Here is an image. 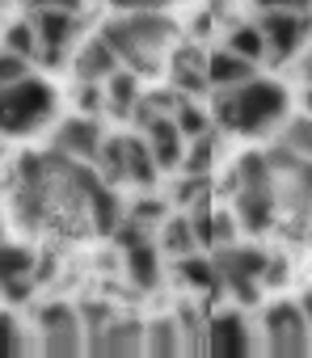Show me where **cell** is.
Here are the masks:
<instances>
[{"mask_svg": "<svg viewBox=\"0 0 312 358\" xmlns=\"http://www.w3.org/2000/svg\"><path fill=\"white\" fill-rule=\"evenodd\" d=\"M207 97H211L207 106L211 127L228 135H266L291 114L287 89L266 76H249L245 85H232V89H211Z\"/></svg>", "mask_w": 312, "mask_h": 358, "instance_id": "obj_1", "label": "cell"}, {"mask_svg": "<svg viewBox=\"0 0 312 358\" xmlns=\"http://www.w3.org/2000/svg\"><path fill=\"white\" fill-rule=\"evenodd\" d=\"M101 38L118 55L122 68H131L139 80L161 72V51L173 47L178 26L169 22L165 9H143V13H118L101 26Z\"/></svg>", "mask_w": 312, "mask_h": 358, "instance_id": "obj_2", "label": "cell"}, {"mask_svg": "<svg viewBox=\"0 0 312 358\" xmlns=\"http://www.w3.org/2000/svg\"><path fill=\"white\" fill-rule=\"evenodd\" d=\"M55 118V89L43 76H22L13 85H0V139L38 135Z\"/></svg>", "mask_w": 312, "mask_h": 358, "instance_id": "obj_3", "label": "cell"}, {"mask_svg": "<svg viewBox=\"0 0 312 358\" xmlns=\"http://www.w3.org/2000/svg\"><path fill=\"white\" fill-rule=\"evenodd\" d=\"M211 266H215V282L220 291H228L241 308H253L262 299V266H266V249L257 245H220L211 249Z\"/></svg>", "mask_w": 312, "mask_h": 358, "instance_id": "obj_4", "label": "cell"}, {"mask_svg": "<svg viewBox=\"0 0 312 358\" xmlns=\"http://www.w3.org/2000/svg\"><path fill=\"white\" fill-rule=\"evenodd\" d=\"M266 38V55L274 64H287L295 51H304L308 43V13L299 9H262V17L253 22Z\"/></svg>", "mask_w": 312, "mask_h": 358, "instance_id": "obj_5", "label": "cell"}, {"mask_svg": "<svg viewBox=\"0 0 312 358\" xmlns=\"http://www.w3.org/2000/svg\"><path fill=\"white\" fill-rule=\"evenodd\" d=\"M308 316L299 303H270L266 308V350L274 358H308Z\"/></svg>", "mask_w": 312, "mask_h": 358, "instance_id": "obj_6", "label": "cell"}, {"mask_svg": "<svg viewBox=\"0 0 312 358\" xmlns=\"http://www.w3.org/2000/svg\"><path fill=\"white\" fill-rule=\"evenodd\" d=\"M26 22L34 26V38H38V64L59 68L64 51L72 47V38L80 30V17L72 9H30Z\"/></svg>", "mask_w": 312, "mask_h": 358, "instance_id": "obj_7", "label": "cell"}, {"mask_svg": "<svg viewBox=\"0 0 312 358\" xmlns=\"http://www.w3.org/2000/svg\"><path fill=\"white\" fill-rule=\"evenodd\" d=\"M85 354H97V358H135V354H143V320H135L127 312H114L97 333H85Z\"/></svg>", "mask_w": 312, "mask_h": 358, "instance_id": "obj_8", "label": "cell"}, {"mask_svg": "<svg viewBox=\"0 0 312 358\" xmlns=\"http://www.w3.org/2000/svg\"><path fill=\"white\" fill-rule=\"evenodd\" d=\"M253 350V337H249V320L236 312V308H224L207 320V354L215 358H245Z\"/></svg>", "mask_w": 312, "mask_h": 358, "instance_id": "obj_9", "label": "cell"}, {"mask_svg": "<svg viewBox=\"0 0 312 358\" xmlns=\"http://www.w3.org/2000/svg\"><path fill=\"white\" fill-rule=\"evenodd\" d=\"M101 135H106V131H101V122H97L93 114H76V118H68V122L55 127L51 148H55L59 156H72V160H89V164H93V152H97Z\"/></svg>", "mask_w": 312, "mask_h": 358, "instance_id": "obj_10", "label": "cell"}, {"mask_svg": "<svg viewBox=\"0 0 312 358\" xmlns=\"http://www.w3.org/2000/svg\"><path fill=\"white\" fill-rule=\"evenodd\" d=\"M274 211H278V190H236L232 194V215H236V228L253 232V236H266L274 228Z\"/></svg>", "mask_w": 312, "mask_h": 358, "instance_id": "obj_11", "label": "cell"}, {"mask_svg": "<svg viewBox=\"0 0 312 358\" xmlns=\"http://www.w3.org/2000/svg\"><path fill=\"white\" fill-rule=\"evenodd\" d=\"M143 143H148V152H152V160H156V169H161V173H169V169H178V164H182L186 135L173 127V118H169V114L152 118V122L143 127Z\"/></svg>", "mask_w": 312, "mask_h": 358, "instance_id": "obj_12", "label": "cell"}, {"mask_svg": "<svg viewBox=\"0 0 312 358\" xmlns=\"http://www.w3.org/2000/svg\"><path fill=\"white\" fill-rule=\"evenodd\" d=\"M122 274H127V282L139 295L156 291L161 287V249H156L152 241H139V245L122 249Z\"/></svg>", "mask_w": 312, "mask_h": 358, "instance_id": "obj_13", "label": "cell"}, {"mask_svg": "<svg viewBox=\"0 0 312 358\" xmlns=\"http://www.w3.org/2000/svg\"><path fill=\"white\" fill-rule=\"evenodd\" d=\"M203 68H207V85H211V89H232V85H245L249 76H257V64L241 59V55L228 51V47L207 51V55H203Z\"/></svg>", "mask_w": 312, "mask_h": 358, "instance_id": "obj_14", "label": "cell"}, {"mask_svg": "<svg viewBox=\"0 0 312 358\" xmlns=\"http://www.w3.org/2000/svg\"><path fill=\"white\" fill-rule=\"evenodd\" d=\"M169 85H173L182 97H207V93H211V85H207V68H203L199 47H178V51H173V72H169Z\"/></svg>", "mask_w": 312, "mask_h": 358, "instance_id": "obj_15", "label": "cell"}, {"mask_svg": "<svg viewBox=\"0 0 312 358\" xmlns=\"http://www.w3.org/2000/svg\"><path fill=\"white\" fill-rule=\"evenodd\" d=\"M143 354L148 358H178L182 354V333L173 316H152L143 320Z\"/></svg>", "mask_w": 312, "mask_h": 358, "instance_id": "obj_16", "label": "cell"}, {"mask_svg": "<svg viewBox=\"0 0 312 358\" xmlns=\"http://www.w3.org/2000/svg\"><path fill=\"white\" fill-rule=\"evenodd\" d=\"M127 135H101L97 152H93V169L106 186H127V152H122Z\"/></svg>", "mask_w": 312, "mask_h": 358, "instance_id": "obj_17", "label": "cell"}, {"mask_svg": "<svg viewBox=\"0 0 312 358\" xmlns=\"http://www.w3.org/2000/svg\"><path fill=\"white\" fill-rule=\"evenodd\" d=\"M76 80H106L114 68H118V55L110 51V43L97 34V38H89L80 51H76Z\"/></svg>", "mask_w": 312, "mask_h": 358, "instance_id": "obj_18", "label": "cell"}, {"mask_svg": "<svg viewBox=\"0 0 312 358\" xmlns=\"http://www.w3.org/2000/svg\"><path fill=\"white\" fill-rule=\"evenodd\" d=\"M122 152H127V186L152 190L156 182H161V169H156V160H152V152H148L143 135H127Z\"/></svg>", "mask_w": 312, "mask_h": 358, "instance_id": "obj_19", "label": "cell"}, {"mask_svg": "<svg viewBox=\"0 0 312 358\" xmlns=\"http://www.w3.org/2000/svg\"><path fill=\"white\" fill-rule=\"evenodd\" d=\"M101 85H106V110H110L114 118H127L131 106H135V97L143 93V89H139V76H135L131 68H122V64H118Z\"/></svg>", "mask_w": 312, "mask_h": 358, "instance_id": "obj_20", "label": "cell"}, {"mask_svg": "<svg viewBox=\"0 0 312 358\" xmlns=\"http://www.w3.org/2000/svg\"><path fill=\"white\" fill-rule=\"evenodd\" d=\"M89 224L101 232V236H110V228L122 220V199L114 194V186H106V182H97L93 190H89Z\"/></svg>", "mask_w": 312, "mask_h": 358, "instance_id": "obj_21", "label": "cell"}, {"mask_svg": "<svg viewBox=\"0 0 312 358\" xmlns=\"http://www.w3.org/2000/svg\"><path fill=\"white\" fill-rule=\"evenodd\" d=\"M156 228H161V249H165L169 257H186V253L199 249V236H194V228H190V215H165Z\"/></svg>", "mask_w": 312, "mask_h": 358, "instance_id": "obj_22", "label": "cell"}, {"mask_svg": "<svg viewBox=\"0 0 312 358\" xmlns=\"http://www.w3.org/2000/svg\"><path fill=\"white\" fill-rule=\"evenodd\" d=\"M43 341L38 350L47 358H80L85 354V329L80 324H64V329H38Z\"/></svg>", "mask_w": 312, "mask_h": 358, "instance_id": "obj_23", "label": "cell"}, {"mask_svg": "<svg viewBox=\"0 0 312 358\" xmlns=\"http://www.w3.org/2000/svg\"><path fill=\"white\" fill-rule=\"evenodd\" d=\"M232 173H236V190H270L274 186V173L266 164V152H241Z\"/></svg>", "mask_w": 312, "mask_h": 358, "instance_id": "obj_24", "label": "cell"}, {"mask_svg": "<svg viewBox=\"0 0 312 358\" xmlns=\"http://www.w3.org/2000/svg\"><path fill=\"white\" fill-rule=\"evenodd\" d=\"M215 148H220V131L211 127V131H203V135H194V139H186V152H182V173H211V164H215Z\"/></svg>", "mask_w": 312, "mask_h": 358, "instance_id": "obj_25", "label": "cell"}, {"mask_svg": "<svg viewBox=\"0 0 312 358\" xmlns=\"http://www.w3.org/2000/svg\"><path fill=\"white\" fill-rule=\"evenodd\" d=\"M173 320H178V333H182V354L207 350V320H203V312L194 303H182L173 312Z\"/></svg>", "mask_w": 312, "mask_h": 358, "instance_id": "obj_26", "label": "cell"}, {"mask_svg": "<svg viewBox=\"0 0 312 358\" xmlns=\"http://www.w3.org/2000/svg\"><path fill=\"white\" fill-rule=\"evenodd\" d=\"M211 190H215V182H211V173H182L178 182H173V190H169V203L186 211V207H194V203L211 199Z\"/></svg>", "mask_w": 312, "mask_h": 358, "instance_id": "obj_27", "label": "cell"}, {"mask_svg": "<svg viewBox=\"0 0 312 358\" xmlns=\"http://www.w3.org/2000/svg\"><path fill=\"white\" fill-rule=\"evenodd\" d=\"M178 274H182V282L194 287V291H207V295L220 291V282H215V266H211V257H199V249L186 253V257H178Z\"/></svg>", "mask_w": 312, "mask_h": 358, "instance_id": "obj_28", "label": "cell"}, {"mask_svg": "<svg viewBox=\"0 0 312 358\" xmlns=\"http://www.w3.org/2000/svg\"><path fill=\"white\" fill-rule=\"evenodd\" d=\"M224 47H228V51H236V55H241V59H249V64H262V59H266V38H262V30H257V26H232Z\"/></svg>", "mask_w": 312, "mask_h": 358, "instance_id": "obj_29", "label": "cell"}, {"mask_svg": "<svg viewBox=\"0 0 312 358\" xmlns=\"http://www.w3.org/2000/svg\"><path fill=\"white\" fill-rule=\"evenodd\" d=\"M173 127L186 135V139H194V135H203V131H211V114H207V106H194V97H182L178 106H173Z\"/></svg>", "mask_w": 312, "mask_h": 358, "instance_id": "obj_30", "label": "cell"}, {"mask_svg": "<svg viewBox=\"0 0 312 358\" xmlns=\"http://www.w3.org/2000/svg\"><path fill=\"white\" fill-rule=\"evenodd\" d=\"M34 266V253L26 245H9L0 241V278H17V274H30Z\"/></svg>", "mask_w": 312, "mask_h": 358, "instance_id": "obj_31", "label": "cell"}, {"mask_svg": "<svg viewBox=\"0 0 312 358\" xmlns=\"http://www.w3.org/2000/svg\"><path fill=\"white\" fill-rule=\"evenodd\" d=\"M5 51L22 55V59H38V38H34V26L30 22H13L5 30Z\"/></svg>", "mask_w": 312, "mask_h": 358, "instance_id": "obj_32", "label": "cell"}, {"mask_svg": "<svg viewBox=\"0 0 312 358\" xmlns=\"http://www.w3.org/2000/svg\"><path fill=\"white\" fill-rule=\"evenodd\" d=\"M127 215L131 220H139L143 228H156L165 215H169V199H156V194H143V199H135L131 207H127Z\"/></svg>", "mask_w": 312, "mask_h": 358, "instance_id": "obj_33", "label": "cell"}, {"mask_svg": "<svg viewBox=\"0 0 312 358\" xmlns=\"http://www.w3.org/2000/svg\"><path fill=\"white\" fill-rule=\"evenodd\" d=\"M283 122H287V127H283V143H287L291 152L308 156V152H312V122H308V114H295V118L287 114Z\"/></svg>", "mask_w": 312, "mask_h": 358, "instance_id": "obj_34", "label": "cell"}, {"mask_svg": "<svg viewBox=\"0 0 312 358\" xmlns=\"http://www.w3.org/2000/svg\"><path fill=\"white\" fill-rule=\"evenodd\" d=\"M64 324H80L76 303L51 299V303H43V308H38V329H64Z\"/></svg>", "mask_w": 312, "mask_h": 358, "instance_id": "obj_35", "label": "cell"}, {"mask_svg": "<svg viewBox=\"0 0 312 358\" xmlns=\"http://www.w3.org/2000/svg\"><path fill=\"white\" fill-rule=\"evenodd\" d=\"M114 312H118V308H114L110 299H85V303H76V316H80V329H85V333H97Z\"/></svg>", "mask_w": 312, "mask_h": 358, "instance_id": "obj_36", "label": "cell"}, {"mask_svg": "<svg viewBox=\"0 0 312 358\" xmlns=\"http://www.w3.org/2000/svg\"><path fill=\"white\" fill-rule=\"evenodd\" d=\"M110 241H114V249L122 253V249H131V245H139V241H148V228L139 224V220H131L127 215V207H122V220L110 228Z\"/></svg>", "mask_w": 312, "mask_h": 358, "instance_id": "obj_37", "label": "cell"}, {"mask_svg": "<svg viewBox=\"0 0 312 358\" xmlns=\"http://www.w3.org/2000/svg\"><path fill=\"white\" fill-rule=\"evenodd\" d=\"M34 291H38V282H34L30 274H17V278H0V295H5V303H13V308L30 303V299H34Z\"/></svg>", "mask_w": 312, "mask_h": 358, "instance_id": "obj_38", "label": "cell"}, {"mask_svg": "<svg viewBox=\"0 0 312 358\" xmlns=\"http://www.w3.org/2000/svg\"><path fill=\"white\" fill-rule=\"evenodd\" d=\"M287 278H291V262H287L283 253H266V266H262V278H257V282H262L266 291H274V287H283Z\"/></svg>", "mask_w": 312, "mask_h": 358, "instance_id": "obj_39", "label": "cell"}, {"mask_svg": "<svg viewBox=\"0 0 312 358\" xmlns=\"http://www.w3.org/2000/svg\"><path fill=\"white\" fill-rule=\"evenodd\" d=\"M26 350V337L17 329V320L9 312H0V358H9V354H22Z\"/></svg>", "mask_w": 312, "mask_h": 358, "instance_id": "obj_40", "label": "cell"}, {"mask_svg": "<svg viewBox=\"0 0 312 358\" xmlns=\"http://www.w3.org/2000/svg\"><path fill=\"white\" fill-rule=\"evenodd\" d=\"M76 106H80V114H101L106 110V89H101V80H80V93H76Z\"/></svg>", "mask_w": 312, "mask_h": 358, "instance_id": "obj_41", "label": "cell"}, {"mask_svg": "<svg viewBox=\"0 0 312 358\" xmlns=\"http://www.w3.org/2000/svg\"><path fill=\"white\" fill-rule=\"evenodd\" d=\"M26 72H30V59H22V55H13V51L0 47V85H13V80H22Z\"/></svg>", "mask_w": 312, "mask_h": 358, "instance_id": "obj_42", "label": "cell"}, {"mask_svg": "<svg viewBox=\"0 0 312 358\" xmlns=\"http://www.w3.org/2000/svg\"><path fill=\"white\" fill-rule=\"evenodd\" d=\"M59 274V262L51 257V253H34V266H30V278L34 282H51Z\"/></svg>", "mask_w": 312, "mask_h": 358, "instance_id": "obj_43", "label": "cell"}, {"mask_svg": "<svg viewBox=\"0 0 312 358\" xmlns=\"http://www.w3.org/2000/svg\"><path fill=\"white\" fill-rule=\"evenodd\" d=\"M173 0H110L114 13H143V9H169Z\"/></svg>", "mask_w": 312, "mask_h": 358, "instance_id": "obj_44", "label": "cell"}, {"mask_svg": "<svg viewBox=\"0 0 312 358\" xmlns=\"http://www.w3.org/2000/svg\"><path fill=\"white\" fill-rule=\"evenodd\" d=\"M30 9H72V13H80V5L85 0H26Z\"/></svg>", "mask_w": 312, "mask_h": 358, "instance_id": "obj_45", "label": "cell"}, {"mask_svg": "<svg viewBox=\"0 0 312 358\" xmlns=\"http://www.w3.org/2000/svg\"><path fill=\"white\" fill-rule=\"evenodd\" d=\"M257 9H299V13H308V0H253Z\"/></svg>", "mask_w": 312, "mask_h": 358, "instance_id": "obj_46", "label": "cell"}, {"mask_svg": "<svg viewBox=\"0 0 312 358\" xmlns=\"http://www.w3.org/2000/svg\"><path fill=\"white\" fill-rule=\"evenodd\" d=\"M0 241H5V236H0Z\"/></svg>", "mask_w": 312, "mask_h": 358, "instance_id": "obj_47", "label": "cell"}]
</instances>
